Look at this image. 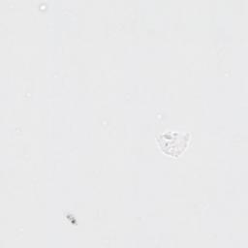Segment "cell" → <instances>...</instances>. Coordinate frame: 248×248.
Returning a JSON list of instances; mask_svg holds the SVG:
<instances>
[{
	"instance_id": "6da1fadb",
	"label": "cell",
	"mask_w": 248,
	"mask_h": 248,
	"mask_svg": "<svg viewBox=\"0 0 248 248\" xmlns=\"http://www.w3.org/2000/svg\"><path fill=\"white\" fill-rule=\"evenodd\" d=\"M190 140V135L178 131H166L158 138L159 145L162 151L170 156L180 155L187 147Z\"/></svg>"
}]
</instances>
